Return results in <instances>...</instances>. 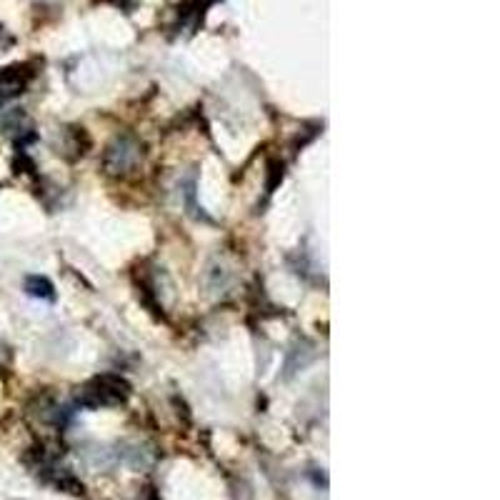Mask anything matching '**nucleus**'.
<instances>
[{
  "instance_id": "nucleus-6",
  "label": "nucleus",
  "mask_w": 500,
  "mask_h": 500,
  "mask_svg": "<svg viewBox=\"0 0 500 500\" xmlns=\"http://www.w3.org/2000/svg\"><path fill=\"white\" fill-rule=\"evenodd\" d=\"M110 3H113V6H118V8H123V11H128V13H130L133 8L138 6V0H110Z\"/></svg>"
},
{
  "instance_id": "nucleus-5",
  "label": "nucleus",
  "mask_w": 500,
  "mask_h": 500,
  "mask_svg": "<svg viewBox=\"0 0 500 500\" xmlns=\"http://www.w3.org/2000/svg\"><path fill=\"white\" fill-rule=\"evenodd\" d=\"M268 171H270V178H268V193H273V188L283 181V163H278V160H273V163L268 165Z\"/></svg>"
},
{
  "instance_id": "nucleus-1",
  "label": "nucleus",
  "mask_w": 500,
  "mask_h": 500,
  "mask_svg": "<svg viewBox=\"0 0 500 500\" xmlns=\"http://www.w3.org/2000/svg\"><path fill=\"white\" fill-rule=\"evenodd\" d=\"M130 396V383L121 375L103 373L90 380L80 391V406L85 408H103V406H121Z\"/></svg>"
},
{
  "instance_id": "nucleus-4",
  "label": "nucleus",
  "mask_w": 500,
  "mask_h": 500,
  "mask_svg": "<svg viewBox=\"0 0 500 500\" xmlns=\"http://www.w3.org/2000/svg\"><path fill=\"white\" fill-rule=\"evenodd\" d=\"M25 293L30 298H40V300H55V291L53 283L43 275H30L25 281Z\"/></svg>"
},
{
  "instance_id": "nucleus-2",
  "label": "nucleus",
  "mask_w": 500,
  "mask_h": 500,
  "mask_svg": "<svg viewBox=\"0 0 500 500\" xmlns=\"http://www.w3.org/2000/svg\"><path fill=\"white\" fill-rule=\"evenodd\" d=\"M140 160V143L133 135H118L103 155V168L110 176H126Z\"/></svg>"
},
{
  "instance_id": "nucleus-3",
  "label": "nucleus",
  "mask_w": 500,
  "mask_h": 500,
  "mask_svg": "<svg viewBox=\"0 0 500 500\" xmlns=\"http://www.w3.org/2000/svg\"><path fill=\"white\" fill-rule=\"evenodd\" d=\"M33 71L28 66H8L0 71V105L25 93Z\"/></svg>"
}]
</instances>
